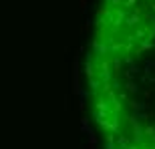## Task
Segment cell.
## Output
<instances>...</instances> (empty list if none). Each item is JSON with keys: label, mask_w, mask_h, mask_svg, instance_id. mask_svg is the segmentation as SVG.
I'll return each mask as SVG.
<instances>
[{"label": "cell", "mask_w": 155, "mask_h": 149, "mask_svg": "<svg viewBox=\"0 0 155 149\" xmlns=\"http://www.w3.org/2000/svg\"><path fill=\"white\" fill-rule=\"evenodd\" d=\"M105 149H155V0H101L87 55Z\"/></svg>", "instance_id": "1"}]
</instances>
